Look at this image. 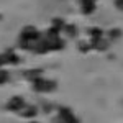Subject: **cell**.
Returning a JSON list of instances; mask_svg holds the SVG:
<instances>
[{
  "label": "cell",
  "mask_w": 123,
  "mask_h": 123,
  "mask_svg": "<svg viewBox=\"0 0 123 123\" xmlns=\"http://www.w3.org/2000/svg\"><path fill=\"white\" fill-rule=\"evenodd\" d=\"M31 87H33L35 92H39V94H51V92L56 90L57 82L46 79V77H38L35 82H31Z\"/></svg>",
  "instance_id": "2"
},
{
  "label": "cell",
  "mask_w": 123,
  "mask_h": 123,
  "mask_svg": "<svg viewBox=\"0 0 123 123\" xmlns=\"http://www.w3.org/2000/svg\"><path fill=\"white\" fill-rule=\"evenodd\" d=\"M89 36L90 38H100V36H104V31L100 28H90L89 30Z\"/></svg>",
  "instance_id": "10"
},
{
  "label": "cell",
  "mask_w": 123,
  "mask_h": 123,
  "mask_svg": "<svg viewBox=\"0 0 123 123\" xmlns=\"http://www.w3.org/2000/svg\"><path fill=\"white\" fill-rule=\"evenodd\" d=\"M28 123H41V122H38V120H30Z\"/></svg>",
  "instance_id": "12"
},
{
  "label": "cell",
  "mask_w": 123,
  "mask_h": 123,
  "mask_svg": "<svg viewBox=\"0 0 123 123\" xmlns=\"http://www.w3.org/2000/svg\"><path fill=\"white\" fill-rule=\"evenodd\" d=\"M51 123H80V120L69 107H59L57 115L51 118Z\"/></svg>",
  "instance_id": "1"
},
{
  "label": "cell",
  "mask_w": 123,
  "mask_h": 123,
  "mask_svg": "<svg viewBox=\"0 0 123 123\" xmlns=\"http://www.w3.org/2000/svg\"><path fill=\"white\" fill-rule=\"evenodd\" d=\"M89 43H90L92 49H95V51H107L110 48V39L104 38V36H100V38H90Z\"/></svg>",
  "instance_id": "4"
},
{
  "label": "cell",
  "mask_w": 123,
  "mask_h": 123,
  "mask_svg": "<svg viewBox=\"0 0 123 123\" xmlns=\"http://www.w3.org/2000/svg\"><path fill=\"white\" fill-rule=\"evenodd\" d=\"M113 7L118 12H123V0H113Z\"/></svg>",
  "instance_id": "11"
},
{
  "label": "cell",
  "mask_w": 123,
  "mask_h": 123,
  "mask_svg": "<svg viewBox=\"0 0 123 123\" xmlns=\"http://www.w3.org/2000/svg\"><path fill=\"white\" fill-rule=\"evenodd\" d=\"M26 100L21 97V95H12L8 100H7V104H5V108L12 112V113H20L25 107H26Z\"/></svg>",
  "instance_id": "3"
},
{
  "label": "cell",
  "mask_w": 123,
  "mask_h": 123,
  "mask_svg": "<svg viewBox=\"0 0 123 123\" xmlns=\"http://www.w3.org/2000/svg\"><path fill=\"white\" fill-rule=\"evenodd\" d=\"M62 33H64V36H66V38H69V39L76 38V36H77V26L69 23V25H66V26L62 28Z\"/></svg>",
  "instance_id": "7"
},
{
  "label": "cell",
  "mask_w": 123,
  "mask_h": 123,
  "mask_svg": "<svg viewBox=\"0 0 123 123\" xmlns=\"http://www.w3.org/2000/svg\"><path fill=\"white\" fill-rule=\"evenodd\" d=\"M122 36H123V31L120 28H112L108 31V36L107 38L110 39V41H118V39H122Z\"/></svg>",
  "instance_id": "9"
},
{
  "label": "cell",
  "mask_w": 123,
  "mask_h": 123,
  "mask_svg": "<svg viewBox=\"0 0 123 123\" xmlns=\"http://www.w3.org/2000/svg\"><path fill=\"white\" fill-rule=\"evenodd\" d=\"M97 2L98 0H79V8L84 15H92L97 8Z\"/></svg>",
  "instance_id": "5"
},
{
  "label": "cell",
  "mask_w": 123,
  "mask_h": 123,
  "mask_svg": "<svg viewBox=\"0 0 123 123\" xmlns=\"http://www.w3.org/2000/svg\"><path fill=\"white\" fill-rule=\"evenodd\" d=\"M38 112H39V108L36 107V105H26L18 115L21 117V118H26V120H35L36 115H38Z\"/></svg>",
  "instance_id": "6"
},
{
  "label": "cell",
  "mask_w": 123,
  "mask_h": 123,
  "mask_svg": "<svg viewBox=\"0 0 123 123\" xmlns=\"http://www.w3.org/2000/svg\"><path fill=\"white\" fill-rule=\"evenodd\" d=\"M2 56H3V61H5V64H10V62H12V64H17V62L20 61L18 56H17L13 51H7V53H3Z\"/></svg>",
  "instance_id": "8"
}]
</instances>
